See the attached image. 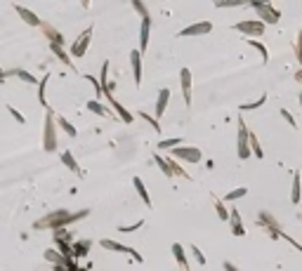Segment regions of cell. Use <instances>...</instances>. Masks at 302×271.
Instances as JSON below:
<instances>
[{"label":"cell","mask_w":302,"mask_h":271,"mask_svg":"<svg viewBox=\"0 0 302 271\" xmlns=\"http://www.w3.org/2000/svg\"><path fill=\"white\" fill-rule=\"evenodd\" d=\"M265 102H267V94H260V99H255V102H250V104H241V111H255V108L262 106Z\"/></svg>","instance_id":"33"},{"label":"cell","mask_w":302,"mask_h":271,"mask_svg":"<svg viewBox=\"0 0 302 271\" xmlns=\"http://www.w3.org/2000/svg\"><path fill=\"white\" fill-rule=\"evenodd\" d=\"M99 245L104 248V250H113V253H123V255H132L137 262H142V255L135 253L132 248H127V245H123V243H118V241H113V238H102L99 241Z\"/></svg>","instance_id":"9"},{"label":"cell","mask_w":302,"mask_h":271,"mask_svg":"<svg viewBox=\"0 0 302 271\" xmlns=\"http://www.w3.org/2000/svg\"><path fill=\"white\" fill-rule=\"evenodd\" d=\"M224 271H241V269H236L231 262H224Z\"/></svg>","instance_id":"43"},{"label":"cell","mask_w":302,"mask_h":271,"mask_svg":"<svg viewBox=\"0 0 302 271\" xmlns=\"http://www.w3.org/2000/svg\"><path fill=\"white\" fill-rule=\"evenodd\" d=\"M179 85H182V97H184V104L191 106V71L184 66L179 71Z\"/></svg>","instance_id":"11"},{"label":"cell","mask_w":302,"mask_h":271,"mask_svg":"<svg viewBox=\"0 0 302 271\" xmlns=\"http://www.w3.org/2000/svg\"><path fill=\"white\" fill-rule=\"evenodd\" d=\"M15 12H17L19 17L24 19L29 26H36V29H38V26H43V21L38 19V15H33L31 10H26V7H21V5H15Z\"/></svg>","instance_id":"14"},{"label":"cell","mask_w":302,"mask_h":271,"mask_svg":"<svg viewBox=\"0 0 302 271\" xmlns=\"http://www.w3.org/2000/svg\"><path fill=\"white\" fill-rule=\"evenodd\" d=\"M241 5H243L241 0H227V2H224V0H217V2H215V7H241Z\"/></svg>","instance_id":"39"},{"label":"cell","mask_w":302,"mask_h":271,"mask_svg":"<svg viewBox=\"0 0 302 271\" xmlns=\"http://www.w3.org/2000/svg\"><path fill=\"white\" fill-rule=\"evenodd\" d=\"M229 224H231V234L234 236H246V226H243V222H241V215H238V210L236 208H231L229 210Z\"/></svg>","instance_id":"13"},{"label":"cell","mask_w":302,"mask_h":271,"mask_svg":"<svg viewBox=\"0 0 302 271\" xmlns=\"http://www.w3.org/2000/svg\"><path fill=\"white\" fill-rule=\"evenodd\" d=\"M246 194H248V189H246V186H238V189H234V191H229V194L224 196V200H227V203H231V200H238V198H243Z\"/></svg>","instance_id":"31"},{"label":"cell","mask_w":302,"mask_h":271,"mask_svg":"<svg viewBox=\"0 0 302 271\" xmlns=\"http://www.w3.org/2000/svg\"><path fill=\"white\" fill-rule=\"evenodd\" d=\"M234 31H238V33H243V36H248V38L262 36L265 33V21H260V19H246V21L234 24Z\"/></svg>","instance_id":"6"},{"label":"cell","mask_w":302,"mask_h":271,"mask_svg":"<svg viewBox=\"0 0 302 271\" xmlns=\"http://www.w3.org/2000/svg\"><path fill=\"white\" fill-rule=\"evenodd\" d=\"M40 29H43V33H45V36L50 38V43H52V45H59V47L64 45V36H62L59 31H54V26H50V24H43Z\"/></svg>","instance_id":"17"},{"label":"cell","mask_w":302,"mask_h":271,"mask_svg":"<svg viewBox=\"0 0 302 271\" xmlns=\"http://www.w3.org/2000/svg\"><path fill=\"white\" fill-rule=\"evenodd\" d=\"M45 259L48 262H52V264H66V259H64V255L62 253H57V250H45Z\"/></svg>","instance_id":"29"},{"label":"cell","mask_w":302,"mask_h":271,"mask_svg":"<svg viewBox=\"0 0 302 271\" xmlns=\"http://www.w3.org/2000/svg\"><path fill=\"white\" fill-rule=\"evenodd\" d=\"M149 29H151V17L142 19V33H140V52L149 47Z\"/></svg>","instance_id":"18"},{"label":"cell","mask_w":302,"mask_h":271,"mask_svg":"<svg viewBox=\"0 0 302 271\" xmlns=\"http://www.w3.org/2000/svg\"><path fill=\"white\" fill-rule=\"evenodd\" d=\"M168 99H170V90H168V88H163V90L159 92V99H156V116H163V113H165Z\"/></svg>","instance_id":"22"},{"label":"cell","mask_w":302,"mask_h":271,"mask_svg":"<svg viewBox=\"0 0 302 271\" xmlns=\"http://www.w3.org/2000/svg\"><path fill=\"white\" fill-rule=\"evenodd\" d=\"M137 113L142 116V118L146 120V123H149V125L154 127V132H160V125H159V120H156V118H151V116H149V113H144V111H137Z\"/></svg>","instance_id":"36"},{"label":"cell","mask_w":302,"mask_h":271,"mask_svg":"<svg viewBox=\"0 0 302 271\" xmlns=\"http://www.w3.org/2000/svg\"><path fill=\"white\" fill-rule=\"evenodd\" d=\"M132 7H135V10H137V12L142 15V19H144V17H149V12H146V5H142L140 0H132Z\"/></svg>","instance_id":"40"},{"label":"cell","mask_w":302,"mask_h":271,"mask_svg":"<svg viewBox=\"0 0 302 271\" xmlns=\"http://www.w3.org/2000/svg\"><path fill=\"white\" fill-rule=\"evenodd\" d=\"M130 64H132V75H135V85L142 83V52L132 50L130 52Z\"/></svg>","instance_id":"12"},{"label":"cell","mask_w":302,"mask_h":271,"mask_svg":"<svg viewBox=\"0 0 302 271\" xmlns=\"http://www.w3.org/2000/svg\"><path fill=\"white\" fill-rule=\"evenodd\" d=\"M48 80H50V73L43 75L40 85H38V102H40V106H45V108H48V102H45V85H48Z\"/></svg>","instance_id":"28"},{"label":"cell","mask_w":302,"mask_h":271,"mask_svg":"<svg viewBox=\"0 0 302 271\" xmlns=\"http://www.w3.org/2000/svg\"><path fill=\"white\" fill-rule=\"evenodd\" d=\"M88 108L92 111V113H97V116H111V113H109V108L104 106V104H99L97 99H90V102H88Z\"/></svg>","instance_id":"27"},{"label":"cell","mask_w":302,"mask_h":271,"mask_svg":"<svg viewBox=\"0 0 302 271\" xmlns=\"http://www.w3.org/2000/svg\"><path fill=\"white\" fill-rule=\"evenodd\" d=\"M295 57H298V61L302 64V31L298 33V43H295Z\"/></svg>","instance_id":"41"},{"label":"cell","mask_w":302,"mask_h":271,"mask_svg":"<svg viewBox=\"0 0 302 271\" xmlns=\"http://www.w3.org/2000/svg\"><path fill=\"white\" fill-rule=\"evenodd\" d=\"M168 163H170V167H173V175H175V177H184V180H189V172H187V170H182V167H179V165L173 161L170 156H168Z\"/></svg>","instance_id":"35"},{"label":"cell","mask_w":302,"mask_h":271,"mask_svg":"<svg viewBox=\"0 0 302 271\" xmlns=\"http://www.w3.org/2000/svg\"><path fill=\"white\" fill-rule=\"evenodd\" d=\"M257 226H262V229H265L271 238H281V236H284V231H281V224L276 222V217L271 215V212H267V210H262V212L257 215Z\"/></svg>","instance_id":"5"},{"label":"cell","mask_w":302,"mask_h":271,"mask_svg":"<svg viewBox=\"0 0 302 271\" xmlns=\"http://www.w3.org/2000/svg\"><path fill=\"white\" fill-rule=\"evenodd\" d=\"M248 7H253V10L257 12V19H260V21H265V24H276V21L281 19V12H279L274 5H269V2L253 0V2H248Z\"/></svg>","instance_id":"3"},{"label":"cell","mask_w":302,"mask_h":271,"mask_svg":"<svg viewBox=\"0 0 302 271\" xmlns=\"http://www.w3.org/2000/svg\"><path fill=\"white\" fill-rule=\"evenodd\" d=\"M177 146H182V139H177V137H175V139H163V142H159L160 151H168V149L173 151V149H177Z\"/></svg>","instance_id":"32"},{"label":"cell","mask_w":302,"mask_h":271,"mask_svg":"<svg viewBox=\"0 0 302 271\" xmlns=\"http://www.w3.org/2000/svg\"><path fill=\"white\" fill-rule=\"evenodd\" d=\"M83 217H88V210L69 212V210L59 208V210H52V212H48L45 217H40L36 222V229H62V226H69L71 222H78Z\"/></svg>","instance_id":"1"},{"label":"cell","mask_w":302,"mask_h":271,"mask_svg":"<svg viewBox=\"0 0 302 271\" xmlns=\"http://www.w3.org/2000/svg\"><path fill=\"white\" fill-rule=\"evenodd\" d=\"M43 149L48 153L57 151V116H54L52 108H48V116H45V135H43Z\"/></svg>","instance_id":"2"},{"label":"cell","mask_w":302,"mask_h":271,"mask_svg":"<svg viewBox=\"0 0 302 271\" xmlns=\"http://www.w3.org/2000/svg\"><path fill=\"white\" fill-rule=\"evenodd\" d=\"M290 200H293L295 205H300V203H302V170H298V172L293 175V191H290Z\"/></svg>","instance_id":"15"},{"label":"cell","mask_w":302,"mask_h":271,"mask_svg":"<svg viewBox=\"0 0 302 271\" xmlns=\"http://www.w3.org/2000/svg\"><path fill=\"white\" fill-rule=\"evenodd\" d=\"M154 163L159 165V167H160V172H163L165 177H175V175H173V167H170V163L165 161L163 156H159V153H156V156H154Z\"/></svg>","instance_id":"25"},{"label":"cell","mask_w":302,"mask_h":271,"mask_svg":"<svg viewBox=\"0 0 302 271\" xmlns=\"http://www.w3.org/2000/svg\"><path fill=\"white\" fill-rule=\"evenodd\" d=\"M57 125L62 127V130H64V132H66L69 137H76V135H78V130H76V127H73L71 123H69V120L64 118V116H57Z\"/></svg>","instance_id":"26"},{"label":"cell","mask_w":302,"mask_h":271,"mask_svg":"<svg viewBox=\"0 0 302 271\" xmlns=\"http://www.w3.org/2000/svg\"><path fill=\"white\" fill-rule=\"evenodd\" d=\"M215 210H217V217H220L222 222H229V210L224 208V200L215 198Z\"/></svg>","instance_id":"30"},{"label":"cell","mask_w":302,"mask_h":271,"mask_svg":"<svg viewBox=\"0 0 302 271\" xmlns=\"http://www.w3.org/2000/svg\"><path fill=\"white\" fill-rule=\"evenodd\" d=\"M236 125H238V142H236V151H238V158L241 161H246L250 158V130L246 127V120L238 116V120H236Z\"/></svg>","instance_id":"4"},{"label":"cell","mask_w":302,"mask_h":271,"mask_svg":"<svg viewBox=\"0 0 302 271\" xmlns=\"http://www.w3.org/2000/svg\"><path fill=\"white\" fill-rule=\"evenodd\" d=\"M132 184H135V189H137V194H140V198L146 208H151V196H149V191H146V186H144V181L140 177H132Z\"/></svg>","instance_id":"20"},{"label":"cell","mask_w":302,"mask_h":271,"mask_svg":"<svg viewBox=\"0 0 302 271\" xmlns=\"http://www.w3.org/2000/svg\"><path fill=\"white\" fill-rule=\"evenodd\" d=\"M90 40H92V26H88V29L78 36V40L71 45V57H76V59L85 57V52H88V47H90Z\"/></svg>","instance_id":"8"},{"label":"cell","mask_w":302,"mask_h":271,"mask_svg":"<svg viewBox=\"0 0 302 271\" xmlns=\"http://www.w3.org/2000/svg\"><path fill=\"white\" fill-rule=\"evenodd\" d=\"M7 113H12V118L17 120L19 125H24V123H26V118H24V116H21V113H19V111L12 106V104H7Z\"/></svg>","instance_id":"37"},{"label":"cell","mask_w":302,"mask_h":271,"mask_svg":"<svg viewBox=\"0 0 302 271\" xmlns=\"http://www.w3.org/2000/svg\"><path fill=\"white\" fill-rule=\"evenodd\" d=\"M189 250H191V255L196 257V262H198V264L203 267V264H206V255H203L201 250H198V245H189Z\"/></svg>","instance_id":"38"},{"label":"cell","mask_w":302,"mask_h":271,"mask_svg":"<svg viewBox=\"0 0 302 271\" xmlns=\"http://www.w3.org/2000/svg\"><path fill=\"white\" fill-rule=\"evenodd\" d=\"M281 116L286 118V123H288V125L298 127V123H295V118H293V113H290V111H286V108H281Z\"/></svg>","instance_id":"42"},{"label":"cell","mask_w":302,"mask_h":271,"mask_svg":"<svg viewBox=\"0 0 302 271\" xmlns=\"http://www.w3.org/2000/svg\"><path fill=\"white\" fill-rule=\"evenodd\" d=\"M50 47H52V52L57 54L59 59H62V64H66L69 69H73V61H71V59H69V57H66V54H64V50H62L59 45H50Z\"/></svg>","instance_id":"34"},{"label":"cell","mask_w":302,"mask_h":271,"mask_svg":"<svg viewBox=\"0 0 302 271\" xmlns=\"http://www.w3.org/2000/svg\"><path fill=\"white\" fill-rule=\"evenodd\" d=\"M107 102L111 104V106H113V111L121 116V120H123V123H132V120H135V116H132V113H127V108L113 99V94H107Z\"/></svg>","instance_id":"16"},{"label":"cell","mask_w":302,"mask_h":271,"mask_svg":"<svg viewBox=\"0 0 302 271\" xmlns=\"http://www.w3.org/2000/svg\"><path fill=\"white\" fill-rule=\"evenodd\" d=\"M170 158L187 161V163H198L203 158V153H201V149H196V146H177V149L170 151Z\"/></svg>","instance_id":"7"},{"label":"cell","mask_w":302,"mask_h":271,"mask_svg":"<svg viewBox=\"0 0 302 271\" xmlns=\"http://www.w3.org/2000/svg\"><path fill=\"white\" fill-rule=\"evenodd\" d=\"M210 31H213V24H210V21H196V24H191V26L182 29V31H179V38L206 36V33H210Z\"/></svg>","instance_id":"10"},{"label":"cell","mask_w":302,"mask_h":271,"mask_svg":"<svg viewBox=\"0 0 302 271\" xmlns=\"http://www.w3.org/2000/svg\"><path fill=\"white\" fill-rule=\"evenodd\" d=\"M173 255H175V259H177L179 269L189 271V262H187V257H184V248H182L179 243H173Z\"/></svg>","instance_id":"21"},{"label":"cell","mask_w":302,"mask_h":271,"mask_svg":"<svg viewBox=\"0 0 302 271\" xmlns=\"http://www.w3.org/2000/svg\"><path fill=\"white\" fill-rule=\"evenodd\" d=\"M2 78H5V71H2V69H0V80H2Z\"/></svg>","instance_id":"44"},{"label":"cell","mask_w":302,"mask_h":271,"mask_svg":"<svg viewBox=\"0 0 302 271\" xmlns=\"http://www.w3.org/2000/svg\"><path fill=\"white\" fill-rule=\"evenodd\" d=\"M12 75H17L19 80H24V83H29V85H40V80H38V75H31L29 71H24V69H12Z\"/></svg>","instance_id":"23"},{"label":"cell","mask_w":302,"mask_h":271,"mask_svg":"<svg viewBox=\"0 0 302 271\" xmlns=\"http://www.w3.org/2000/svg\"><path fill=\"white\" fill-rule=\"evenodd\" d=\"M246 43H248L250 47H255V50H257V52L262 54V61H269V50H267L265 45H262V43H260V40H255V38H246Z\"/></svg>","instance_id":"24"},{"label":"cell","mask_w":302,"mask_h":271,"mask_svg":"<svg viewBox=\"0 0 302 271\" xmlns=\"http://www.w3.org/2000/svg\"><path fill=\"white\" fill-rule=\"evenodd\" d=\"M62 161H64V165H66V167H69L71 172H76L78 177H83V175H85V172L80 170V165L76 163V158H73V153H71V151H64V153H62Z\"/></svg>","instance_id":"19"},{"label":"cell","mask_w":302,"mask_h":271,"mask_svg":"<svg viewBox=\"0 0 302 271\" xmlns=\"http://www.w3.org/2000/svg\"><path fill=\"white\" fill-rule=\"evenodd\" d=\"M300 104H302V92H300Z\"/></svg>","instance_id":"45"}]
</instances>
